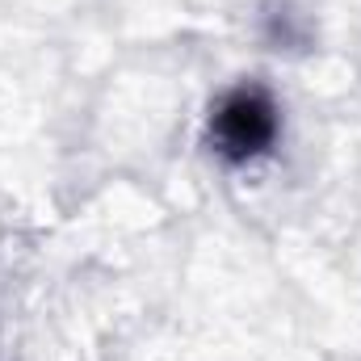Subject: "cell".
<instances>
[{
    "label": "cell",
    "mask_w": 361,
    "mask_h": 361,
    "mask_svg": "<svg viewBox=\"0 0 361 361\" xmlns=\"http://www.w3.org/2000/svg\"><path fill=\"white\" fill-rule=\"evenodd\" d=\"M277 139V105L261 89L227 92L210 114V143L223 160L244 164Z\"/></svg>",
    "instance_id": "1"
}]
</instances>
